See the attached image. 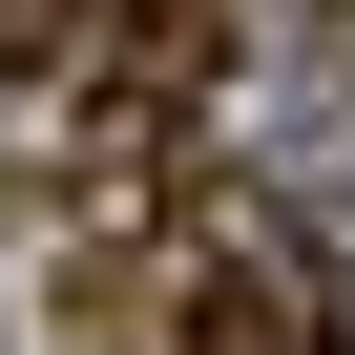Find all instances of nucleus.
<instances>
[{"label":"nucleus","mask_w":355,"mask_h":355,"mask_svg":"<svg viewBox=\"0 0 355 355\" xmlns=\"http://www.w3.org/2000/svg\"><path fill=\"white\" fill-rule=\"evenodd\" d=\"M189 355H334L313 230H209V251H189Z\"/></svg>","instance_id":"obj_1"},{"label":"nucleus","mask_w":355,"mask_h":355,"mask_svg":"<svg viewBox=\"0 0 355 355\" xmlns=\"http://www.w3.org/2000/svg\"><path fill=\"white\" fill-rule=\"evenodd\" d=\"M63 21H84V0H0V63H42V42H63Z\"/></svg>","instance_id":"obj_2"}]
</instances>
